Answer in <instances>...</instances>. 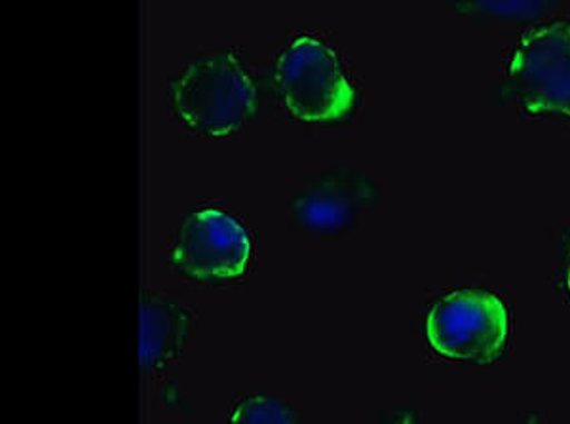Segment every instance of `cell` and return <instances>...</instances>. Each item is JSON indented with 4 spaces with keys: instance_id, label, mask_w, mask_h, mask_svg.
Returning <instances> with one entry per match:
<instances>
[{
    "instance_id": "cell-8",
    "label": "cell",
    "mask_w": 570,
    "mask_h": 424,
    "mask_svg": "<svg viewBox=\"0 0 570 424\" xmlns=\"http://www.w3.org/2000/svg\"><path fill=\"white\" fill-rule=\"evenodd\" d=\"M454 12L475 21H500V23H529L538 20L558 0H441Z\"/></svg>"
},
{
    "instance_id": "cell-9",
    "label": "cell",
    "mask_w": 570,
    "mask_h": 424,
    "mask_svg": "<svg viewBox=\"0 0 570 424\" xmlns=\"http://www.w3.org/2000/svg\"><path fill=\"white\" fill-rule=\"evenodd\" d=\"M230 421L233 423H295L297 418L293 417L287 405L278 400L255 396V398L242 400L234 405Z\"/></svg>"
},
{
    "instance_id": "cell-1",
    "label": "cell",
    "mask_w": 570,
    "mask_h": 424,
    "mask_svg": "<svg viewBox=\"0 0 570 424\" xmlns=\"http://www.w3.org/2000/svg\"><path fill=\"white\" fill-rule=\"evenodd\" d=\"M169 107L188 130L228 136L257 111V85L234 52L204 56L169 82Z\"/></svg>"
},
{
    "instance_id": "cell-5",
    "label": "cell",
    "mask_w": 570,
    "mask_h": 424,
    "mask_svg": "<svg viewBox=\"0 0 570 424\" xmlns=\"http://www.w3.org/2000/svg\"><path fill=\"white\" fill-rule=\"evenodd\" d=\"M252 259V238L227 211L206 208L183 221L169 248V263L196 282L240 278Z\"/></svg>"
},
{
    "instance_id": "cell-3",
    "label": "cell",
    "mask_w": 570,
    "mask_h": 424,
    "mask_svg": "<svg viewBox=\"0 0 570 424\" xmlns=\"http://www.w3.org/2000/svg\"><path fill=\"white\" fill-rule=\"evenodd\" d=\"M500 90L527 115L570 118V21H546L521 34Z\"/></svg>"
},
{
    "instance_id": "cell-2",
    "label": "cell",
    "mask_w": 570,
    "mask_h": 424,
    "mask_svg": "<svg viewBox=\"0 0 570 424\" xmlns=\"http://www.w3.org/2000/svg\"><path fill=\"white\" fill-rule=\"evenodd\" d=\"M273 82L285 111L308 125H337L356 109V86L337 53L314 37H298L279 52Z\"/></svg>"
},
{
    "instance_id": "cell-7",
    "label": "cell",
    "mask_w": 570,
    "mask_h": 424,
    "mask_svg": "<svg viewBox=\"0 0 570 424\" xmlns=\"http://www.w3.org/2000/svg\"><path fill=\"white\" fill-rule=\"evenodd\" d=\"M190 335V314L164 295H142L141 367L155 372L181 356Z\"/></svg>"
},
{
    "instance_id": "cell-10",
    "label": "cell",
    "mask_w": 570,
    "mask_h": 424,
    "mask_svg": "<svg viewBox=\"0 0 570 424\" xmlns=\"http://www.w3.org/2000/svg\"><path fill=\"white\" fill-rule=\"evenodd\" d=\"M564 280H567V287L570 289V257L567 267H564Z\"/></svg>"
},
{
    "instance_id": "cell-6",
    "label": "cell",
    "mask_w": 570,
    "mask_h": 424,
    "mask_svg": "<svg viewBox=\"0 0 570 424\" xmlns=\"http://www.w3.org/2000/svg\"><path fill=\"white\" fill-rule=\"evenodd\" d=\"M376 203L373 177L357 168H335L306 181L293 195L292 211L303 229L338 235L352 229Z\"/></svg>"
},
{
    "instance_id": "cell-4",
    "label": "cell",
    "mask_w": 570,
    "mask_h": 424,
    "mask_svg": "<svg viewBox=\"0 0 570 424\" xmlns=\"http://www.w3.org/2000/svg\"><path fill=\"white\" fill-rule=\"evenodd\" d=\"M510 316L504 303L485 292H453L428 314L430 345L440 356L489 364L504 353Z\"/></svg>"
}]
</instances>
